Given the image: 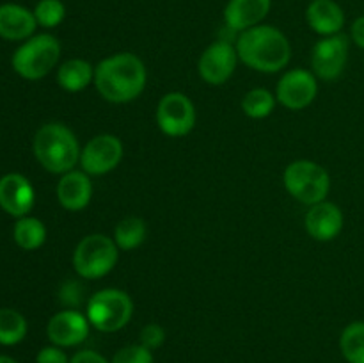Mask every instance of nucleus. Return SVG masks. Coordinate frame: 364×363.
Returning a JSON list of instances; mask_svg holds the SVG:
<instances>
[{
	"label": "nucleus",
	"mask_w": 364,
	"mask_h": 363,
	"mask_svg": "<svg viewBox=\"0 0 364 363\" xmlns=\"http://www.w3.org/2000/svg\"><path fill=\"white\" fill-rule=\"evenodd\" d=\"M148 82L146 66L135 53L119 52L95 66V88L110 103H128L142 95Z\"/></svg>",
	"instance_id": "1"
},
{
	"label": "nucleus",
	"mask_w": 364,
	"mask_h": 363,
	"mask_svg": "<svg viewBox=\"0 0 364 363\" xmlns=\"http://www.w3.org/2000/svg\"><path fill=\"white\" fill-rule=\"evenodd\" d=\"M238 59L259 73H277L288 66L291 46L287 36L272 25H256L240 32L235 41Z\"/></svg>",
	"instance_id": "2"
},
{
	"label": "nucleus",
	"mask_w": 364,
	"mask_h": 363,
	"mask_svg": "<svg viewBox=\"0 0 364 363\" xmlns=\"http://www.w3.org/2000/svg\"><path fill=\"white\" fill-rule=\"evenodd\" d=\"M32 149L36 160L53 174L68 173L80 162L82 148L77 135L71 128L57 121L43 125L36 132Z\"/></svg>",
	"instance_id": "3"
},
{
	"label": "nucleus",
	"mask_w": 364,
	"mask_h": 363,
	"mask_svg": "<svg viewBox=\"0 0 364 363\" xmlns=\"http://www.w3.org/2000/svg\"><path fill=\"white\" fill-rule=\"evenodd\" d=\"M85 315L95 330L102 333H116L132 320L134 301L119 288H103L89 298Z\"/></svg>",
	"instance_id": "4"
},
{
	"label": "nucleus",
	"mask_w": 364,
	"mask_h": 363,
	"mask_svg": "<svg viewBox=\"0 0 364 363\" xmlns=\"http://www.w3.org/2000/svg\"><path fill=\"white\" fill-rule=\"evenodd\" d=\"M60 45L52 34H38L25 39L13 53V70L25 80H39L55 68Z\"/></svg>",
	"instance_id": "5"
},
{
	"label": "nucleus",
	"mask_w": 364,
	"mask_h": 363,
	"mask_svg": "<svg viewBox=\"0 0 364 363\" xmlns=\"http://www.w3.org/2000/svg\"><path fill=\"white\" fill-rule=\"evenodd\" d=\"M119 258V248L112 237L91 233L80 238L73 251V267L84 280H100L112 273Z\"/></svg>",
	"instance_id": "6"
},
{
	"label": "nucleus",
	"mask_w": 364,
	"mask_h": 363,
	"mask_svg": "<svg viewBox=\"0 0 364 363\" xmlns=\"http://www.w3.org/2000/svg\"><path fill=\"white\" fill-rule=\"evenodd\" d=\"M283 184L291 198L309 206L323 201L331 191V177L326 167L306 159L288 164Z\"/></svg>",
	"instance_id": "7"
},
{
	"label": "nucleus",
	"mask_w": 364,
	"mask_h": 363,
	"mask_svg": "<svg viewBox=\"0 0 364 363\" xmlns=\"http://www.w3.org/2000/svg\"><path fill=\"white\" fill-rule=\"evenodd\" d=\"M155 117L162 134L176 139L185 137L194 130L198 114L194 102L185 93L173 91L160 98Z\"/></svg>",
	"instance_id": "8"
},
{
	"label": "nucleus",
	"mask_w": 364,
	"mask_h": 363,
	"mask_svg": "<svg viewBox=\"0 0 364 363\" xmlns=\"http://www.w3.org/2000/svg\"><path fill=\"white\" fill-rule=\"evenodd\" d=\"M123 160V142L112 134H100L82 148L80 167L89 177H102L116 169Z\"/></svg>",
	"instance_id": "9"
},
{
	"label": "nucleus",
	"mask_w": 364,
	"mask_h": 363,
	"mask_svg": "<svg viewBox=\"0 0 364 363\" xmlns=\"http://www.w3.org/2000/svg\"><path fill=\"white\" fill-rule=\"evenodd\" d=\"M348 48L350 39L341 32L318 39L311 52V68L315 77L329 82L336 80L347 66Z\"/></svg>",
	"instance_id": "10"
},
{
	"label": "nucleus",
	"mask_w": 364,
	"mask_h": 363,
	"mask_svg": "<svg viewBox=\"0 0 364 363\" xmlns=\"http://www.w3.org/2000/svg\"><path fill=\"white\" fill-rule=\"evenodd\" d=\"M318 95V82L313 71L294 68L283 73L276 88V100L288 110H302Z\"/></svg>",
	"instance_id": "11"
},
{
	"label": "nucleus",
	"mask_w": 364,
	"mask_h": 363,
	"mask_svg": "<svg viewBox=\"0 0 364 363\" xmlns=\"http://www.w3.org/2000/svg\"><path fill=\"white\" fill-rule=\"evenodd\" d=\"M237 48L231 41L219 39L205 48L198 63V71L203 80L210 85L226 84L235 73L238 64Z\"/></svg>",
	"instance_id": "12"
},
{
	"label": "nucleus",
	"mask_w": 364,
	"mask_h": 363,
	"mask_svg": "<svg viewBox=\"0 0 364 363\" xmlns=\"http://www.w3.org/2000/svg\"><path fill=\"white\" fill-rule=\"evenodd\" d=\"M89 330H91V324H89L87 315L78 310L68 308L50 317L46 324V337L52 342V345H57V347H77L84 344L85 338L89 337Z\"/></svg>",
	"instance_id": "13"
},
{
	"label": "nucleus",
	"mask_w": 364,
	"mask_h": 363,
	"mask_svg": "<svg viewBox=\"0 0 364 363\" xmlns=\"http://www.w3.org/2000/svg\"><path fill=\"white\" fill-rule=\"evenodd\" d=\"M36 203V191L31 180L20 173H7L0 178V209L9 216H28Z\"/></svg>",
	"instance_id": "14"
},
{
	"label": "nucleus",
	"mask_w": 364,
	"mask_h": 363,
	"mask_svg": "<svg viewBox=\"0 0 364 363\" xmlns=\"http://www.w3.org/2000/svg\"><path fill=\"white\" fill-rule=\"evenodd\" d=\"M304 228L315 241H334L343 230V212L336 203L323 199L309 206L304 216Z\"/></svg>",
	"instance_id": "15"
},
{
	"label": "nucleus",
	"mask_w": 364,
	"mask_h": 363,
	"mask_svg": "<svg viewBox=\"0 0 364 363\" xmlns=\"http://www.w3.org/2000/svg\"><path fill=\"white\" fill-rule=\"evenodd\" d=\"M57 199L60 206L68 212H80L91 203L92 182L87 173L82 169H71L60 174L57 182Z\"/></svg>",
	"instance_id": "16"
},
{
	"label": "nucleus",
	"mask_w": 364,
	"mask_h": 363,
	"mask_svg": "<svg viewBox=\"0 0 364 363\" xmlns=\"http://www.w3.org/2000/svg\"><path fill=\"white\" fill-rule=\"evenodd\" d=\"M272 0H230L224 7V21L233 32H244L262 23L270 13Z\"/></svg>",
	"instance_id": "17"
},
{
	"label": "nucleus",
	"mask_w": 364,
	"mask_h": 363,
	"mask_svg": "<svg viewBox=\"0 0 364 363\" xmlns=\"http://www.w3.org/2000/svg\"><path fill=\"white\" fill-rule=\"evenodd\" d=\"M38 21L34 11L18 4H2L0 6V38L7 41H25L34 36Z\"/></svg>",
	"instance_id": "18"
},
{
	"label": "nucleus",
	"mask_w": 364,
	"mask_h": 363,
	"mask_svg": "<svg viewBox=\"0 0 364 363\" xmlns=\"http://www.w3.org/2000/svg\"><path fill=\"white\" fill-rule=\"evenodd\" d=\"M309 28L322 38L340 34L345 25V13L336 0H313L306 9Z\"/></svg>",
	"instance_id": "19"
},
{
	"label": "nucleus",
	"mask_w": 364,
	"mask_h": 363,
	"mask_svg": "<svg viewBox=\"0 0 364 363\" xmlns=\"http://www.w3.org/2000/svg\"><path fill=\"white\" fill-rule=\"evenodd\" d=\"M95 82V66L84 59H70L57 70V84L68 93L84 91Z\"/></svg>",
	"instance_id": "20"
},
{
	"label": "nucleus",
	"mask_w": 364,
	"mask_h": 363,
	"mask_svg": "<svg viewBox=\"0 0 364 363\" xmlns=\"http://www.w3.org/2000/svg\"><path fill=\"white\" fill-rule=\"evenodd\" d=\"M13 238L18 248L25 249V251H36L45 244L46 228L38 217H20L13 228Z\"/></svg>",
	"instance_id": "21"
},
{
	"label": "nucleus",
	"mask_w": 364,
	"mask_h": 363,
	"mask_svg": "<svg viewBox=\"0 0 364 363\" xmlns=\"http://www.w3.org/2000/svg\"><path fill=\"white\" fill-rule=\"evenodd\" d=\"M148 228L141 217H124L114 228V242L119 251H134L146 241Z\"/></svg>",
	"instance_id": "22"
},
{
	"label": "nucleus",
	"mask_w": 364,
	"mask_h": 363,
	"mask_svg": "<svg viewBox=\"0 0 364 363\" xmlns=\"http://www.w3.org/2000/svg\"><path fill=\"white\" fill-rule=\"evenodd\" d=\"M27 319L18 310L0 308V345H16L27 337Z\"/></svg>",
	"instance_id": "23"
},
{
	"label": "nucleus",
	"mask_w": 364,
	"mask_h": 363,
	"mask_svg": "<svg viewBox=\"0 0 364 363\" xmlns=\"http://www.w3.org/2000/svg\"><path fill=\"white\" fill-rule=\"evenodd\" d=\"M276 95L263 88H255L247 91L242 98V110L251 120H265L276 109Z\"/></svg>",
	"instance_id": "24"
},
{
	"label": "nucleus",
	"mask_w": 364,
	"mask_h": 363,
	"mask_svg": "<svg viewBox=\"0 0 364 363\" xmlns=\"http://www.w3.org/2000/svg\"><path fill=\"white\" fill-rule=\"evenodd\" d=\"M340 351L348 363H364V322H350L340 337Z\"/></svg>",
	"instance_id": "25"
},
{
	"label": "nucleus",
	"mask_w": 364,
	"mask_h": 363,
	"mask_svg": "<svg viewBox=\"0 0 364 363\" xmlns=\"http://www.w3.org/2000/svg\"><path fill=\"white\" fill-rule=\"evenodd\" d=\"M38 25L45 28H55L66 18V7L60 0H39L34 7Z\"/></svg>",
	"instance_id": "26"
},
{
	"label": "nucleus",
	"mask_w": 364,
	"mask_h": 363,
	"mask_svg": "<svg viewBox=\"0 0 364 363\" xmlns=\"http://www.w3.org/2000/svg\"><path fill=\"white\" fill-rule=\"evenodd\" d=\"M153 351L144 347L142 344H130L121 347L112 356L110 363H153Z\"/></svg>",
	"instance_id": "27"
},
{
	"label": "nucleus",
	"mask_w": 364,
	"mask_h": 363,
	"mask_svg": "<svg viewBox=\"0 0 364 363\" xmlns=\"http://www.w3.org/2000/svg\"><path fill=\"white\" fill-rule=\"evenodd\" d=\"M166 330H164L160 324L149 322L139 333V344H142L144 347H148L149 351H156L159 347H162L164 342H166Z\"/></svg>",
	"instance_id": "28"
},
{
	"label": "nucleus",
	"mask_w": 364,
	"mask_h": 363,
	"mask_svg": "<svg viewBox=\"0 0 364 363\" xmlns=\"http://www.w3.org/2000/svg\"><path fill=\"white\" fill-rule=\"evenodd\" d=\"M36 363H70V358L63 347L57 345H46L36 356Z\"/></svg>",
	"instance_id": "29"
},
{
	"label": "nucleus",
	"mask_w": 364,
	"mask_h": 363,
	"mask_svg": "<svg viewBox=\"0 0 364 363\" xmlns=\"http://www.w3.org/2000/svg\"><path fill=\"white\" fill-rule=\"evenodd\" d=\"M70 363H110V362L103 354L92 351V349H82V351L75 352V354L71 356Z\"/></svg>",
	"instance_id": "30"
},
{
	"label": "nucleus",
	"mask_w": 364,
	"mask_h": 363,
	"mask_svg": "<svg viewBox=\"0 0 364 363\" xmlns=\"http://www.w3.org/2000/svg\"><path fill=\"white\" fill-rule=\"evenodd\" d=\"M350 38H352V41L359 46V48L364 50V14L363 16L355 18L354 23H352Z\"/></svg>",
	"instance_id": "31"
},
{
	"label": "nucleus",
	"mask_w": 364,
	"mask_h": 363,
	"mask_svg": "<svg viewBox=\"0 0 364 363\" xmlns=\"http://www.w3.org/2000/svg\"><path fill=\"white\" fill-rule=\"evenodd\" d=\"M0 363H18L16 359H13L11 356H2L0 354Z\"/></svg>",
	"instance_id": "32"
}]
</instances>
